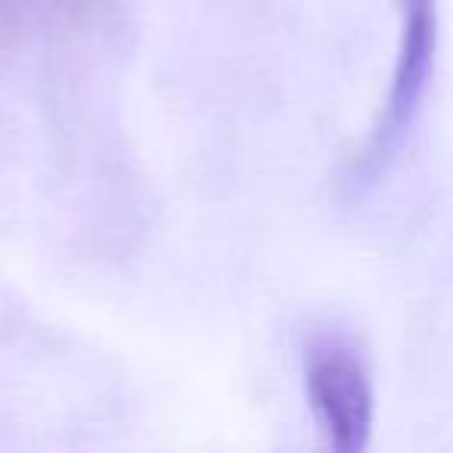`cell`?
Returning <instances> with one entry per match:
<instances>
[{"instance_id": "6da1fadb", "label": "cell", "mask_w": 453, "mask_h": 453, "mask_svg": "<svg viewBox=\"0 0 453 453\" xmlns=\"http://www.w3.org/2000/svg\"><path fill=\"white\" fill-rule=\"evenodd\" d=\"M434 50H438V0H401V47H397L395 75L376 127L354 162L357 177L376 174L401 146L428 88Z\"/></svg>"}, {"instance_id": "7a4b0ae2", "label": "cell", "mask_w": 453, "mask_h": 453, "mask_svg": "<svg viewBox=\"0 0 453 453\" xmlns=\"http://www.w3.org/2000/svg\"><path fill=\"white\" fill-rule=\"evenodd\" d=\"M304 385L317 422L335 450H364L372 428V385L360 354L342 339H314L304 351Z\"/></svg>"}]
</instances>
